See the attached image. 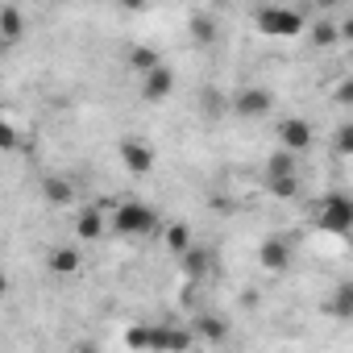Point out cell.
Here are the masks:
<instances>
[{
    "instance_id": "cell-1",
    "label": "cell",
    "mask_w": 353,
    "mask_h": 353,
    "mask_svg": "<svg viewBox=\"0 0 353 353\" xmlns=\"http://www.w3.org/2000/svg\"><path fill=\"white\" fill-rule=\"evenodd\" d=\"M112 229L121 237H150L158 229V212L150 204H141V200H121L112 208Z\"/></svg>"
},
{
    "instance_id": "cell-2",
    "label": "cell",
    "mask_w": 353,
    "mask_h": 353,
    "mask_svg": "<svg viewBox=\"0 0 353 353\" xmlns=\"http://www.w3.org/2000/svg\"><path fill=\"white\" fill-rule=\"evenodd\" d=\"M254 26H258V34H266V38H295V34H303V13L299 9H287V5H266V9H258V17H254Z\"/></svg>"
},
{
    "instance_id": "cell-3",
    "label": "cell",
    "mask_w": 353,
    "mask_h": 353,
    "mask_svg": "<svg viewBox=\"0 0 353 353\" xmlns=\"http://www.w3.org/2000/svg\"><path fill=\"white\" fill-rule=\"evenodd\" d=\"M316 225H320L324 233H332V237H345V233L353 229V204H349L341 192L324 196V200L316 204Z\"/></svg>"
},
{
    "instance_id": "cell-4",
    "label": "cell",
    "mask_w": 353,
    "mask_h": 353,
    "mask_svg": "<svg viewBox=\"0 0 353 353\" xmlns=\"http://www.w3.org/2000/svg\"><path fill=\"white\" fill-rule=\"evenodd\" d=\"M129 349H188L192 345V332H179V328H133L125 336Z\"/></svg>"
},
{
    "instance_id": "cell-5",
    "label": "cell",
    "mask_w": 353,
    "mask_h": 353,
    "mask_svg": "<svg viewBox=\"0 0 353 353\" xmlns=\"http://www.w3.org/2000/svg\"><path fill=\"white\" fill-rule=\"evenodd\" d=\"M274 108V96L266 92V88H241L237 96H233V117H241V121H258V117H266Z\"/></svg>"
},
{
    "instance_id": "cell-6",
    "label": "cell",
    "mask_w": 353,
    "mask_h": 353,
    "mask_svg": "<svg viewBox=\"0 0 353 353\" xmlns=\"http://www.w3.org/2000/svg\"><path fill=\"white\" fill-rule=\"evenodd\" d=\"M117 154H121V166H125L129 174H150V170H154V145H145V141H137V137H125V141L117 145Z\"/></svg>"
},
{
    "instance_id": "cell-7",
    "label": "cell",
    "mask_w": 353,
    "mask_h": 353,
    "mask_svg": "<svg viewBox=\"0 0 353 353\" xmlns=\"http://www.w3.org/2000/svg\"><path fill=\"white\" fill-rule=\"evenodd\" d=\"M170 92H174V71H170L166 63H158V67L141 71V100L158 104V100H166Z\"/></svg>"
},
{
    "instance_id": "cell-8",
    "label": "cell",
    "mask_w": 353,
    "mask_h": 353,
    "mask_svg": "<svg viewBox=\"0 0 353 353\" xmlns=\"http://www.w3.org/2000/svg\"><path fill=\"white\" fill-rule=\"evenodd\" d=\"M279 145L283 150H291V154H303L307 145H312V125L303 121V117H287V121H279Z\"/></svg>"
},
{
    "instance_id": "cell-9",
    "label": "cell",
    "mask_w": 353,
    "mask_h": 353,
    "mask_svg": "<svg viewBox=\"0 0 353 353\" xmlns=\"http://www.w3.org/2000/svg\"><path fill=\"white\" fill-rule=\"evenodd\" d=\"M258 262H262V270L283 274V270L291 266V241H287V237H266L262 250H258Z\"/></svg>"
},
{
    "instance_id": "cell-10",
    "label": "cell",
    "mask_w": 353,
    "mask_h": 353,
    "mask_svg": "<svg viewBox=\"0 0 353 353\" xmlns=\"http://www.w3.org/2000/svg\"><path fill=\"white\" fill-rule=\"evenodd\" d=\"M46 262H50V270H54V274H75V270L83 266V258H79V250H75V245H59V250H50V258H46Z\"/></svg>"
},
{
    "instance_id": "cell-11",
    "label": "cell",
    "mask_w": 353,
    "mask_h": 353,
    "mask_svg": "<svg viewBox=\"0 0 353 353\" xmlns=\"http://www.w3.org/2000/svg\"><path fill=\"white\" fill-rule=\"evenodd\" d=\"M21 34H26L21 9H17V5H5V9H0V38H5V42H17Z\"/></svg>"
},
{
    "instance_id": "cell-12",
    "label": "cell",
    "mask_w": 353,
    "mask_h": 353,
    "mask_svg": "<svg viewBox=\"0 0 353 353\" xmlns=\"http://www.w3.org/2000/svg\"><path fill=\"white\" fill-rule=\"evenodd\" d=\"M75 233H79L83 241H96V237L104 233V212H100V208H83L79 221H75Z\"/></svg>"
},
{
    "instance_id": "cell-13",
    "label": "cell",
    "mask_w": 353,
    "mask_h": 353,
    "mask_svg": "<svg viewBox=\"0 0 353 353\" xmlns=\"http://www.w3.org/2000/svg\"><path fill=\"white\" fill-rule=\"evenodd\" d=\"M42 196H46V204H59V208L75 200V192H71V183H67V179H54V174H50V179L42 183Z\"/></svg>"
},
{
    "instance_id": "cell-14",
    "label": "cell",
    "mask_w": 353,
    "mask_h": 353,
    "mask_svg": "<svg viewBox=\"0 0 353 353\" xmlns=\"http://www.w3.org/2000/svg\"><path fill=\"white\" fill-rule=\"evenodd\" d=\"M266 192L274 196V200H291L295 192H299V174L291 170V174H274V179H266Z\"/></svg>"
},
{
    "instance_id": "cell-15",
    "label": "cell",
    "mask_w": 353,
    "mask_h": 353,
    "mask_svg": "<svg viewBox=\"0 0 353 353\" xmlns=\"http://www.w3.org/2000/svg\"><path fill=\"white\" fill-rule=\"evenodd\" d=\"M192 38H196L200 46H212V42L221 38V30H216V21H212L208 13H200V17H192Z\"/></svg>"
},
{
    "instance_id": "cell-16",
    "label": "cell",
    "mask_w": 353,
    "mask_h": 353,
    "mask_svg": "<svg viewBox=\"0 0 353 353\" xmlns=\"http://www.w3.org/2000/svg\"><path fill=\"white\" fill-rule=\"evenodd\" d=\"M295 158H299V154H291V150L270 154V162H266V179H274V174H291V170H295Z\"/></svg>"
},
{
    "instance_id": "cell-17",
    "label": "cell",
    "mask_w": 353,
    "mask_h": 353,
    "mask_svg": "<svg viewBox=\"0 0 353 353\" xmlns=\"http://www.w3.org/2000/svg\"><path fill=\"white\" fill-rule=\"evenodd\" d=\"M174 258L183 262L188 274H204V266H208V250H196V245H188L183 254H174Z\"/></svg>"
},
{
    "instance_id": "cell-18",
    "label": "cell",
    "mask_w": 353,
    "mask_h": 353,
    "mask_svg": "<svg viewBox=\"0 0 353 353\" xmlns=\"http://www.w3.org/2000/svg\"><path fill=\"white\" fill-rule=\"evenodd\" d=\"M158 63H162V59H158L154 46H133V50H129V67H133V71H150V67H158Z\"/></svg>"
},
{
    "instance_id": "cell-19",
    "label": "cell",
    "mask_w": 353,
    "mask_h": 353,
    "mask_svg": "<svg viewBox=\"0 0 353 353\" xmlns=\"http://www.w3.org/2000/svg\"><path fill=\"white\" fill-rule=\"evenodd\" d=\"M332 316H336V320H349V316H353V287H349V283L336 287V295H332Z\"/></svg>"
},
{
    "instance_id": "cell-20",
    "label": "cell",
    "mask_w": 353,
    "mask_h": 353,
    "mask_svg": "<svg viewBox=\"0 0 353 353\" xmlns=\"http://www.w3.org/2000/svg\"><path fill=\"white\" fill-rule=\"evenodd\" d=\"M188 245H192V229H188V225H170V229H166V250H170V254H183Z\"/></svg>"
},
{
    "instance_id": "cell-21",
    "label": "cell",
    "mask_w": 353,
    "mask_h": 353,
    "mask_svg": "<svg viewBox=\"0 0 353 353\" xmlns=\"http://www.w3.org/2000/svg\"><path fill=\"white\" fill-rule=\"evenodd\" d=\"M312 42H316V46H332V42H341V34H336V26H332L328 17H320V21L312 26Z\"/></svg>"
},
{
    "instance_id": "cell-22",
    "label": "cell",
    "mask_w": 353,
    "mask_h": 353,
    "mask_svg": "<svg viewBox=\"0 0 353 353\" xmlns=\"http://www.w3.org/2000/svg\"><path fill=\"white\" fill-rule=\"evenodd\" d=\"M21 145V133H17V125L0 112V150H17Z\"/></svg>"
},
{
    "instance_id": "cell-23",
    "label": "cell",
    "mask_w": 353,
    "mask_h": 353,
    "mask_svg": "<svg viewBox=\"0 0 353 353\" xmlns=\"http://www.w3.org/2000/svg\"><path fill=\"white\" fill-rule=\"evenodd\" d=\"M200 332H204V341H225V324L221 320H212V316H200Z\"/></svg>"
},
{
    "instance_id": "cell-24",
    "label": "cell",
    "mask_w": 353,
    "mask_h": 353,
    "mask_svg": "<svg viewBox=\"0 0 353 353\" xmlns=\"http://www.w3.org/2000/svg\"><path fill=\"white\" fill-rule=\"evenodd\" d=\"M349 150H353V129L341 125V133H336V154H349Z\"/></svg>"
},
{
    "instance_id": "cell-25",
    "label": "cell",
    "mask_w": 353,
    "mask_h": 353,
    "mask_svg": "<svg viewBox=\"0 0 353 353\" xmlns=\"http://www.w3.org/2000/svg\"><path fill=\"white\" fill-rule=\"evenodd\" d=\"M117 5H121L125 13H141V9H150V0H117Z\"/></svg>"
},
{
    "instance_id": "cell-26",
    "label": "cell",
    "mask_w": 353,
    "mask_h": 353,
    "mask_svg": "<svg viewBox=\"0 0 353 353\" xmlns=\"http://www.w3.org/2000/svg\"><path fill=\"white\" fill-rule=\"evenodd\" d=\"M349 88H353L349 79H341V83H336V100H341V104H349V100H353V92H349Z\"/></svg>"
},
{
    "instance_id": "cell-27",
    "label": "cell",
    "mask_w": 353,
    "mask_h": 353,
    "mask_svg": "<svg viewBox=\"0 0 353 353\" xmlns=\"http://www.w3.org/2000/svg\"><path fill=\"white\" fill-rule=\"evenodd\" d=\"M312 5H316V9H320V13H332V9H336V5H341V0H312Z\"/></svg>"
},
{
    "instance_id": "cell-28",
    "label": "cell",
    "mask_w": 353,
    "mask_h": 353,
    "mask_svg": "<svg viewBox=\"0 0 353 353\" xmlns=\"http://www.w3.org/2000/svg\"><path fill=\"white\" fill-rule=\"evenodd\" d=\"M9 291V279H5V270H0V295H5Z\"/></svg>"
},
{
    "instance_id": "cell-29",
    "label": "cell",
    "mask_w": 353,
    "mask_h": 353,
    "mask_svg": "<svg viewBox=\"0 0 353 353\" xmlns=\"http://www.w3.org/2000/svg\"><path fill=\"white\" fill-rule=\"evenodd\" d=\"M0 54H5V38H0Z\"/></svg>"
}]
</instances>
